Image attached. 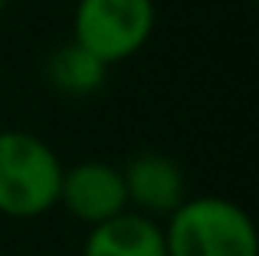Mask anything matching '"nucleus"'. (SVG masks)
I'll list each match as a JSON object with an SVG mask.
<instances>
[{"mask_svg": "<svg viewBox=\"0 0 259 256\" xmlns=\"http://www.w3.org/2000/svg\"><path fill=\"white\" fill-rule=\"evenodd\" d=\"M7 4H10V0H0V10H4V7H7Z\"/></svg>", "mask_w": 259, "mask_h": 256, "instance_id": "8", "label": "nucleus"}, {"mask_svg": "<svg viewBox=\"0 0 259 256\" xmlns=\"http://www.w3.org/2000/svg\"><path fill=\"white\" fill-rule=\"evenodd\" d=\"M63 164L43 138L30 132H0V214L33 220L59 200Z\"/></svg>", "mask_w": 259, "mask_h": 256, "instance_id": "2", "label": "nucleus"}, {"mask_svg": "<svg viewBox=\"0 0 259 256\" xmlns=\"http://www.w3.org/2000/svg\"><path fill=\"white\" fill-rule=\"evenodd\" d=\"M82 256H167L164 227H158L151 217L125 210L89 230Z\"/></svg>", "mask_w": 259, "mask_h": 256, "instance_id": "6", "label": "nucleus"}, {"mask_svg": "<svg viewBox=\"0 0 259 256\" xmlns=\"http://www.w3.org/2000/svg\"><path fill=\"white\" fill-rule=\"evenodd\" d=\"M154 20V0H79L72 17V39L99 63L115 66L132 59L151 39Z\"/></svg>", "mask_w": 259, "mask_h": 256, "instance_id": "3", "label": "nucleus"}, {"mask_svg": "<svg viewBox=\"0 0 259 256\" xmlns=\"http://www.w3.org/2000/svg\"><path fill=\"white\" fill-rule=\"evenodd\" d=\"M105 76H108V66L99 63L92 53L76 43V39L59 46L50 56V63H46V79H50V86L56 92H63V96H76V99L99 92L102 86H105Z\"/></svg>", "mask_w": 259, "mask_h": 256, "instance_id": "7", "label": "nucleus"}, {"mask_svg": "<svg viewBox=\"0 0 259 256\" xmlns=\"http://www.w3.org/2000/svg\"><path fill=\"white\" fill-rule=\"evenodd\" d=\"M125 197L141 217H171L184 204V171L161 151H141L121 167Z\"/></svg>", "mask_w": 259, "mask_h": 256, "instance_id": "5", "label": "nucleus"}, {"mask_svg": "<svg viewBox=\"0 0 259 256\" xmlns=\"http://www.w3.org/2000/svg\"><path fill=\"white\" fill-rule=\"evenodd\" d=\"M56 204H63L66 214H72L89 227H99L105 220L125 214L128 197H125L121 167H112L105 161H82L76 167H63Z\"/></svg>", "mask_w": 259, "mask_h": 256, "instance_id": "4", "label": "nucleus"}, {"mask_svg": "<svg viewBox=\"0 0 259 256\" xmlns=\"http://www.w3.org/2000/svg\"><path fill=\"white\" fill-rule=\"evenodd\" d=\"M167 256H259L256 224L227 197L184 200L164 227Z\"/></svg>", "mask_w": 259, "mask_h": 256, "instance_id": "1", "label": "nucleus"}]
</instances>
